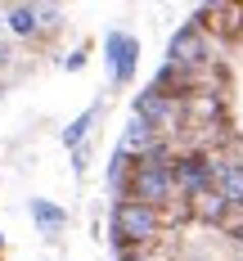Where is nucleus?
I'll list each match as a JSON object with an SVG mask.
<instances>
[{
    "label": "nucleus",
    "instance_id": "39448f33",
    "mask_svg": "<svg viewBox=\"0 0 243 261\" xmlns=\"http://www.w3.org/2000/svg\"><path fill=\"white\" fill-rule=\"evenodd\" d=\"M104 54H108V63H113V81H117V86H126V81L135 77L140 41L126 36V32H108V36H104Z\"/></svg>",
    "mask_w": 243,
    "mask_h": 261
},
{
    "label": "nucleus",
    "instance_id": "20e7f679",
    "mask_svg": "<svg viewBox=\"0 0 243 261\" xmlns=\"http://www.w3.org/2000/svg\"><path fill=\"white\" fill-rule=\"evenodd\" d=\"M216 180H221V167H212V158L203 153H189L176 162V185L185 189V194H207V189H216Z\"/></svg>",
    "mask_w": 243,
    "mask_h": 261
},
{
    "label": "nucleus",
    "instance_id": "f257e3e1",
    "mask_svg": "<svg viewBox=\"0 0 243 261\" xmlns=\"http://www.w3.org/2000/svg\"><path fill=\"white\" fill-rule=\"evenodd\" d=\"M171 189H176V171H171V162H167V149H162V144H153V149H149V153L131 167L126 198L144 203V207H162V203L171 198Z\"/></svg>",
    "mask_w": 243,
    "mask_h": 261
},
{
    "label": "nucleus",
    "instance_id": "9b49d317",
    "mask_svg": "<svg viewBox=\"0 0 243 261\" xmlns=\"http://www.w3.org/2000/svg\"><path fill=\"white\" fill-rule=\"evenodd\" d=\"M203 14H207V18H216V27L230 36V32H239V14H243V5H207Z\"/></svg>",
    "mask_w": 243,
    "mask_h": 261
},
{
    "label": "nucleus",
    "instance_id": "4468645a",
    "mask_svg": "<svg viewBox=\"0 0 243 261\" xmlns=\"http://www.w3.org/2000/svg\"><path fill=\"white\" fill-rule=\"evenodd\" d=\"M0 243H5V239H0Z\"/></svg>",
    "mask_w": 243,
    "mask_h": 261
},
{
    "label": "nucleus",
    "instance_id": "0eeeda50",
    "mask_svg": "<svg viewBox=\"0 0 243 261\" xmlns=\"http://www.w3.org/2000/svg\"><path fill=\"white\" fill-rule=\"evenodd\" d=\"M32 221L41 225V234H59V230L68 225V212L45 203V198H32Z\"/></svg>",
    "mask_w": 243,
    "mask_h": 261
},
{
    "label": "nucleus",
    "instance_id": "1a4fd4ad",
    "mask_svg": "<svg viewBox=\"0 0 243 261\" xmlns=\"http://www.w3.org/2000/svg\"><path fill=\"white\" fill-rule=\"evenodd\" d=\"M9 27H14L18 36L41 32V14H36V5H14V9H9Z\"/></svg>",
    "mask_w": 243,
    "mask_h": 261
},
{
    "label": "nucleus",
    "instance_id": "ddd939ff",
    "mask_svg": "<svg viewBox=\"0 0 243 261\" xmlns=\"http://www.w3.org/2000/svg\"><path fill=\"white\" fill-rule=\"evenodd\" d=\"M117 261H149V257H144L140 248H122V257H117Z\"/></svg>",
    "mask_w": 243,
    "mask_h": 261
},
{
    "label": "nucleus",
    "instance_id": "9d476101",
    "mask_svg": "<svg viewBox=\"0 0 243 261\" xmlns=\"http://www.w3.org/2000/svg\"><path fill=\"white\" fill-rule=\"evenodd\" d=\"M99 108H104V104H90V108H86V113L77 117V122H72V126L63 130V144H68V149H77L81 140L90 135V126H95V117H99Z\"/></svg>",
    "mask_w": 243,
    "mask_h": 261
},
{
    "label": "nucleus",
    "instance_id": "6e6552de",
    "mask_svg": "<svg viewBox=\"0 0 243 261\" xmlns=\"http://www.w3.org/2000/svg\"><path fill=\"white\" fill-rule=\"evenodd\" d=\"M225 207H230V198H225L221 189H207V194H198V198H194V212H198L203 221H221Z\"/></svg>",
    "mask_w": 243,
    "mask_h": 261
},
{
    "label": "nucleus",
    "instance_id": "f03ea898",
    "mask_svg": "<svg viewBox=\"0 0 243 261\" xmlns=\"http://www.w3.org/2000/svg\"><path fill=\"white\" fill-rule=\"evenodd\" d=\"M158 230H162L158 207H144V203H135V198H122V203L113 207V239H117L122 248H140V243L158 239Z\"/></svg>",
    "mask_w": 243,
    "mask_h": 261
},
{
    "label": "nucleus",
    "instance_id": "7ed1b4c3",
    "mask_svg": "<svg viewBox=\"0 0 243 261\" xmlns=\"http://www.w3.org/2000/svg\"><path fill=\"white\" fill-rule=\"evenodd\" d=\"M135 117H140L144 126H153L158 135H171V130L185 126V104L171 99V95H162L158 86H153V90H144V95L135 99Z\"/></svg>",
    "mask_w": 243,
    "mask_h": 261
},
{
    "label": "nucleus",
    "instance_id": "423d86ee",
    "mask_svg": "<svg viewBox=\"0 0 243 261\" xmlns=\"http://www.w3.org/2000/svg\"><path fill=\"white\" fill-rule=\"evenodd\" d=\"M167 54H171V63H176V68H198V63H207V59H212V50H207V41H203L198 23L180 27V32L171 36Z\"/></svg>",
    "mask_w": 243,
    "mask_h": 261
},
{
    "label": "nucleus",
    "instance_id": "f8f14e48",
    "mask_svg": "<svg viewBox=\"0 0 243 261\" xmlns=\"http://www.w3.org/2000/svg\"><path fill=\"white\" fill-rule=\"evenodd\" d=\"M36 14H41V32H50V27L59 23V9H54V5H36Z\"/></svg>",
    "mask_w": 243,
    "mask_h": 261
}]
</instances>
